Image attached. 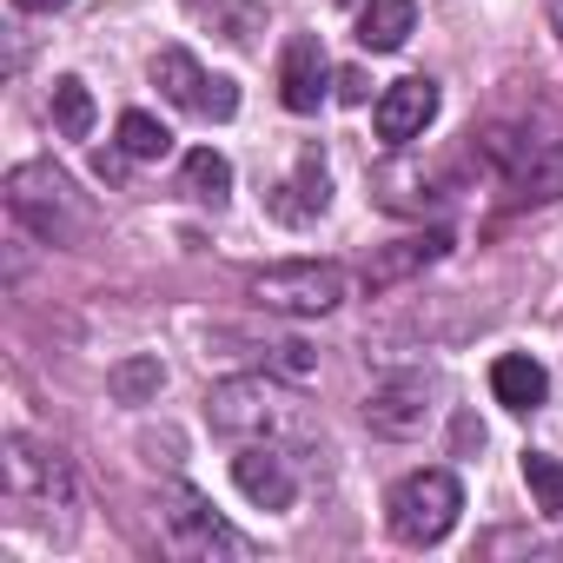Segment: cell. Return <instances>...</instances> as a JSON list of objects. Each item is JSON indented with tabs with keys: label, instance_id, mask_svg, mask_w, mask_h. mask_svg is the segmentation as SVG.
I'll use <instances>...</instances> for the list:
<instances>
[{
	"label": "cell",
	"instance_id": "6da1fadb",
	"mask_svg": "<svg viewBox=\"0 0 563 563\" xmlns=\"http://www.w3.org/2000/svg\"><path fill=\"white\" fill-rule=\"evenodd\" d=\"M206 424L219 438H245V444H312V405L272 372H245V378H219L206 391Z\"/></svg>",
	"mask_w": 563,
	"mask_h": 563
},
{
	"label": "cell",
	"instance_id": "7a4b0ae2",
	"mask_svg": "<svg viewBox=\"0 0 563 563\" xmlns=\"http://www.w3.org/2000/svg\"><path fill=\"white\" fill-rule=\"evenodd\" d=\"M245 292L265 306V312H286V319H325L345 306L352 292V272L332 265V258H286V265H265L245 278Z\"/></svg>",
	"mask_w": 563,
	"mask_h": 563
},
{
	"label": "cell",
	"instance_id": "3957f363",
	"mask_svg": "<svg viewBox=\"0 0 563 563\" xmlns=\"http://www.w3.org/2000/svg\"><path fill=\"white\" fill-rule=\"evenodd\" d=\"M8 212H14L34 239H47V245H80V239H87V212H80V199H74V179L54 173L47 159H27V166L8 173Z\"/></svg>",
	"mask_w": 563,
	"mask_h": 563
},
{
	"label": "cell",
	"instance_id": "277c9868",
	"mask_svg": "<svg viewBox=\"0 0 563 563\" xmlns=\"http://www.w3.org/2000/svg\"><path fill=\"white\" fill-rule=\"evenodd\" d=\"M457 510H464V484H457L451 471H411V477H398L391 497H385V523H391V537L411 543V550L444 543V537L457 530Z\"/></svg>",
	"mask_w": 563,
	"mask_h": 563
},
{
	"label": "cell",
	"instance_id": "5b68a950",
	"mask_svg": "<svg viewBox=\"0 0 563 563\" xmlns=\"http://www.w3.org/2000/svg\"><path fill=\"white\" fill-rule=\"evenodd\" d=\"M0 477H8V497L14 504H34V510H74V464L60 444L47 438H27V431H8L0 444Z\"/></svg>",
	"mask_w": 563,
	"mask_h": 563
},
{
	"label": "cell",
	"instance_id": "8992f818",
	"mask_svg": "<svg viewBox=\"0 0 563 563\" xmlns=\"http://www.w3.org/2000/svg\"><path fill=\"white\" fill-rule=\"evenodd\" d=\"M166 543L179 550V556H206V563H219V556H232V563H245L252 556V537H239L192 484H173L166 490Z\"/></svg>",
	"mask_w": 563,
	"mask_h": 563
},
{
	"label": "cell",
	"instance_id": "52a82bcc",
	"mask_svg": "<svg viewBox=\"0 0 563 563\" xmlns=\"http://www.w3.org/2000/svg\"><path fill=\"white\" fill-rule=\"evenodd\" d=\"M431 120H438V80H424V74L391 80V87L378 93V113H372V126H378V140H385L391 153H405L411 140H424Z\"/></svg>",
	"mask_w": 563,
	"mask_h": 563
},
{
	"label": "cell",
	"instance_id": "ba28073f",
	"mask_svg": "<svg viewBox=\"0 0 563 563\" xmlns=\"http://www.w3.org/2000/svg\"><path fill=\"white\" fill-rule=\"evenodd\" d=\"M332 60H325V41L319 34H292L286 54H278V100L292 113H319V100L332 93Z\"/></svg>",
	"mask_w": 563,
	"mask_h": 563
},
{
	"label": "cell",
	"instance_id": "9c48e42d",
	"mask_svg": "<svg viewBox=\"0 0 563 563\" xmlns=\"http://www.w3.org/2000/svg\"><path fill=\"white\" fill-rule=\"evenodd\" d=\"M424 418H431V378H418V372L385 378V385H372V398H365V424H372L378 438H418Z\"/></svg>",
	"mask_w": 563,
	"mask_h": 563
},
{
	"label": "cell",
	"instance_id": "30bf717a",
	"mask_svg": "<svg viewBox=\"0 0 563 563\" xmlns=\"http://www.w3.org/2000/svg\"><path fill=\"white\" fill-rule=\"evenodd\" d=\"M232 484H239L258 510H292V497H299V477H292V464H286V444H245V451L232 457Z\"/></svg>",
	"mask_w": 563,
	"mask_h": 563
},
{
	"label": "cell",
	"instance_id": "8fae6325",
	"mask_svg": "<svg viewBox=\"0 0 563 563\" xmlns=\"http://www.w3.org/2000/svg\"><path fill=\"white\" fill-rule=\"evenodd\" d=\"M265 206H272V219H286V225H312V219L332 206V179H325L319 153H306L292 179H278V186L265 192Z\"/></svg>",
	"mask_w": 563,
	"mask_h": 563
},
{
	"label": "cell",
	"instance_id": "7c38bea8",
	"mask_svg": "<svg viewBox=\"0 0 563 563\" xmlns=\"http://www.w3.org/2000/svg\"><path fill=\"white\" fill-rule=\"evenodd\" d=\"M444 252H451V232H444V225H431V232H418V239H405V245L378 252V258L365 265V286H372V292H378V286H398V278H411V272L438 265Z\"/></svg>",
	"mask_w": 563,
	"mask_h": 563
},
{
	"label": "cell",
	"instance_id": "4fadbf2b",
	"mask_svg": "<svg viewBox=\"0 0 563 563\" xmlns=\"http://www.w3.org/2000/svg\"><path fill=\"white\" fill-rule=\"evenodd\" d=\"M418 34V0H365L358 8V47L365 54H398Z\"/></svg>",
	"mask_w": 563,
	"mask_h": 563
},
{
	"label": "cell",
	"instance_id": "5bb4252c",
	"mask_svg": "<svg viewBox=\"0 0 563 563\" xmlns=\"http://www.w3.org/2000/svg\"><path fill=\"white\" fill-rule=\"evenodd\" d=\"M490 391H497V405H504V411H537V405L550 398V378H543V365H537V358L510 352V358H497V365H490Z\"/></svg>",
	"mask_w": 563,
	"mask_h": 563
},
{
	"label": "cell",
	"instance_id": "9a60e30c",
	"mask_svg": "<svg viewBox=\"0 0 563 563\" xmlns=\"http://www.w3.org/2000/svg\"><path fill=\"white\" fill-rule=\"evenodd\" d=\"M153 87H159L173 107H192V113H206V87H212V80H206V67H199L186 47H166V54L153 60Z\"/></svg>",
	"mask_w": 563,
	"mask_h": 563
},
{
	"label": "cell",
	"instance_id": "2e32d148",
	"mask_svg": "<svg viewBox=\"0 0 563 563\" xmlns=\"http://www.w3.org/2000/svg\"><path fill=\"white\" fill-rule=\"evenodd\" d=\"M159 385H166L159 352H133V358H120V365L107 372V391H113L120 405H153V398H159Z\"/></svg>",
	"mask_w": 563,
	"mask_h": 563
},
{
	"label": "cell",
	"instance_id": "e0dca14e",
	"mask_svg": "<svg viewBox=\"0 0 563 563\" xmlns=\"http://www.w3.org/2000/svg\"><path fill=\"white\" fill-rule=\"evenodd\" d=\"M186 192L199 199V206H225L232 199V159L225 153H212V146H199V153H186Z\"/></svg>",
	"mask_w": 563,
	"mask_h": 563
},
{
	"label": "cell",
	"instance_id": "ac0fdd59",
	"mask_svg": "<svg viewBox=\"0 0 563 563\" xmlns=\"http://www.w3.org/2000/svg\"><path fill=\"white\" fill-rule=\"evenodd\" d=\"M186 8L219 21V41H232V47H252V34L265 27V14L252 8V0H186Z\"/></svg>",
	"mask_w": 563,
	"mask_h": 563
},
{
	"label": "cell",
	"instance_id": "d6986e66",
	"mask_svg": "<svg viewBox=\"0 0 563 563\" xmlns=\"http://www.w3.org/2000/svg\"><path fill=\"white\" fill-rule=\"evenodd\" d=\"M54 126L67 133V140H87L93 133V93H87V80H54Z\"/></svg>",
	"mask_w": 563,
	"mask_h": 563
},
{
	"label": "cell",
	"instance_id": "ffe728a7",
	"mask_svg": "<svg viewBox=\"0 0 563 563\" xmlns=\"http://www.w3.org/2000/svg\"><path fill=\"white\" fill-rule=\"evenodd\" d=\"M120 153H126V159H166V153H173V133H166L153 113L133 107V113H120Z\"/></svg>",
	"mask_w": 563,
	"mask_h": 563
},
{
	"label": "cell",
	"instance_id": "44dd1931",
	"mask_svg": "<svg viewBox=\"0 0 563 563\" xmlns=\"http://www.w3.org/2000/svg\"><path fill=\"white\" fill-rule=\"evenodd\" d=\"M523 484H530L543 517H563V464L550 451H523Z\"/></svg>",
	"mask_w": 563,
	"mask_h": 563
},
{
	"label": "cell",
	"instance_id": "7402d4cb",
	"mask_svg": "<svg viewBox=\"0 0 563 563\" xmlns=\"http://www.w3.org/2000/svg\"><path fill=\"white\" fill-rule=\"evenodd\" d=\"M332 87H339V100H345V107H365V100H372L365 67H339V80H332Z\"/></svg>",
	"mask_w": 563,
	"mask_h": 563
},
{
	"label": "cell",
	"instance_id": "603a6c76",
	"mask_svg": "<svg viewBox=\"0 0 563 563\" xmlns=\"http://www.w3.org/2000/svg\"><path fill=\"white\" fill-rule=\"evenodd\" d=\"M239 113V87L232 80H212L206 87V120H232Z\"/></svg>",
	"mask_w": 563,
	"mask_h": 563
},
{
	"label": "cell",
	"instance_id": "cb8c5ba5",
	"mask_svg": "<svg viewBox=\"0 0 563 563\" xmlns=\"http://www.w3.org/2000/svg\"><path fill=\"white\" fill-rule=\"evenodd\" d=\"M471 444H484V424H471V418H457V451H471Z\"/></svg>",
	"mask_w": 563,
	"mask_h": 563
},
{
	"label": "cell",
	"instance_id": "d4e9b609",
	"mask_svg": "<svg viewBox=\"0 0 563 563\" xmlns=\"http://www.w3.org/2000/svg\"><path fill=\"white\" fill-rule=\"evenodd\" d=\"M14 8H21V14H60L67 0H14Z\"/></svg>",
	"mask_w": 563,
	"mask_h": 563
},
{
	"label": "cell",
	"instance_id": "484cf974",
	"mask_svg": "<svg viewBox=\"0 0 563 563\" xmlns=\"http://www.w3.org/2000/svg\"><path fill=\"white\" fill-rule=\"evenodd\" d=\"M550 27H556V41H563V0H550Z\"/></svg>",
	"mask_w": 563,
	"mask_h": 563
},
{
	"label": "cell",
	"instance_id": "4316f807",
	"mask_svg": "<svg viewBox=\"0 0 563 563\" xmlns=\"http://www.w3.org/2000/svg\"><path fill=\"white\" fill-rule=\"evenodd\" d=\"M339 8H352V0H339Z\"/></svg>",
	"mask_w": 563,
	"mask_h": 563
}]
</instances>
